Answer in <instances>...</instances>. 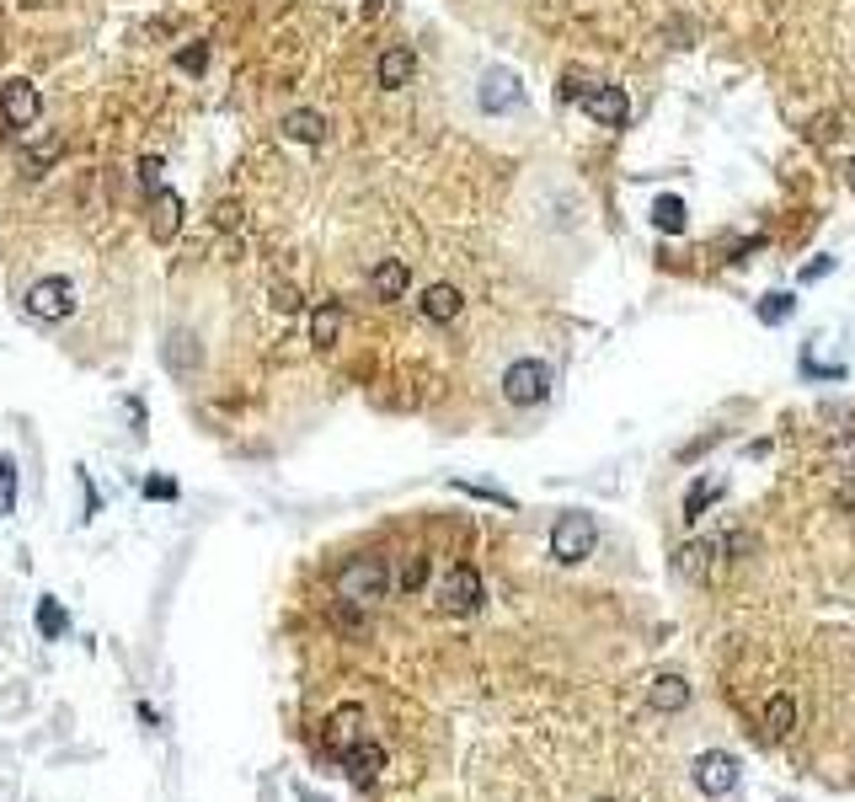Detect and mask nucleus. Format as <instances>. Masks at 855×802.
<instances>
[{
    "instance_id": "1",
    "label": "nucleus",
    "mask_w": 855,
    "mask_h": 802,
    "mask_svg": "<svg viewBox=\"0 0 855 802\" xmlns=\"http://www.w3.org/2000/svg\"><path fill=\"white\" fill-rule=\"evenodd\" d=\"M391 594V567L380 557H353L337 567V599L342 605H380Z\"/></svg>"
},
{
    "instance_id": "2",
    "label": "nucleus",
    "mask_w": 855,
    "mask_h": 802,
    "mask_svg": "<svg viewBox=\"0 0 855 802\" xmlns=\"http://www.w3.org/2000/svg\"><path fill=\"white\" fill-rule=\"evenodd\" d=\"M594 546H599V524H594V514H583V508H567V514L551 524V557L556 562H583V557H594Z\"/></svg>"
},
{
    "instance_id": "3",
    "label": "nucleus",
    "mask_w": 855,
    "mask_h": 802,
    "mask_svg": "<svg viewBox=\"0 0 855 802\" xmlns=\"http://www.w3.org/2000/svg\"><path fill=\"white\" fill-rule=\"evenodd\" d=\"M481 605H487V583H481V573L471 562H455L439 578V610L444 615H481Z\"/></svg>"
},
{
    "instance_id": "4",
    "label": "nucleus",
    "mask_w": 855,
    "mask_h": 802,
    "mask_svg": "<svg viewBox=\"0 0 855 802\" xmlns=\"http://www.w3.org/2000/svg\"><path fill=\"white\" fill-rule=\"evenodd\" d=\"M22 311L33 316V321H65V316H75V284L59 279V273H49V279H38V284H27Z\"/></svg>"
},
{
    "instance_id": "5",
    "label": "nucleus",
    "mask_w": 855,
    "mask_h": 802,
    "mask_svg": "<svg viewBox=\"0 0 855 802\" xmlns=\"http://www.w3.org/2000/svg\"><path fill=\"white\" fill-rule=\"evenodd\" d=\"M503 396L513 407H540V401L551 396V369L540 359H513L503 369Z\"/></svg>"
},
{
    "instance_id": "6",
    "label": "nucleus",
    "mask_w": 855,
    "mask_h": 802,
    "mask_svg": "<svg viewBox=\"0 0 855 802\" xmlns=\"http://www.w3.org/2000/svg\"><path fill=\"white\" fill-rule=\"evenodd\" d=\"M481 113H513V107H524V81L513 70H503V65H492V70H481Z\"/></svg>"
},
{
    "instance_id": "7",
    "label": "nucleus",
    "mask_w": 855,
    "mask_h": 802,
    "mask_svg": "<svg viewBox=\"0 0 855 802\" xmlns=\"http://www.w3.org/2000/svg\"><path fill=\"white\" fill-rule=\"evenodd\" d=\"M38 113H43V97H38L33 81H6L0 86V123H6V129H33Z\"/></svg>"
},
{
    "instance_id": "8",
    "label": "nucleus",
    "mask_w": 855,
    "mask_h": 802,
    "mask_svg": "<svg viewBox=\"0 0 855 802\" xmlns=\"http://www.w3.org/2000/svg\"><path fill=\"white\" fill-rule=\"evenodd\" d=\"M695 786H701L706 797H727L738 786V760L727 749H706L695 754Z\"/></svg>"
},
{
    "instance_id": "9",
    "label": "nucleus",
    "mask_w": 855,
    "mask_h": 802,
    "mask_svg": "<svg viewBox=\"0 0 855 802\" xmlns=\"http://www.w3.org/2000/svg\"><path fill=\"white\" fill-rule=\"evenodd\" d=\"M583 113L594 118L599 129H626V123H631V97L620 86H588Z\"/></svg>"
},
{
    "instance_id": "10",
    "label": "nucleus",
    "mask_w": 855,
    "mask_h": 802,
    "mask_svg": "<svg viewBox=\"0 0 855 802\" xmlns=\"http://www.w3.org/2000/svg\"><path fill=\"white\" fill-rule=\"evenodd\" d=\"M342 770H348L353 786H375L380 770H385V744H375V738L348 744V749H342Z\"/></svg>"
},
{
    "instance_id": "11",
    "label": "nucleus",
    "mask_w": 855,
    "mask_h": 802,
    "mask_svg": "<svg viewBox=\"0 0 855 802\" xmlns=\"http://www.w3.org/2000/svg\"><path fill=\"white\" fill-rule=\"evenodd\" d=\"M412 75H417V54L407 49V43H391V49L375 59V86H385V91L412 86Z\"/></svg>"
},
{
    "instance_id": "12",
    "label": "nucleus",
    "mask_w": 855,
    "mask_h": 802,
    "mask_svg": "<svg viewBox=\"0 0 855 802\" xmlns=\"http://www.w3.org/2000/svg\"><path fill=\"white\" fill-rule=\"evenodd\" d=\"M407 284H412V273L401 257H385V262H375V273H369V289H375V300H385V305L407 295Z\"/></svg>"
},
{
    "instance_id": "13",
    "label": "nucleus",
    "mask_w": 855,
    "mask_h": 802,
    "mask_svg": "<svg viewBox=\"0 0 855 802\" xmlns=\"http://www.w3.org/2000/svg\"><path fill=\"white\" fill-rule=\"evenodd\" d=\"M177 225H182V198L177 193H155L150 198V236L171 241V236H177Z\"/></svg>"
},
{
    "instance_id": "14",
    "label": "nucleus",
    "mask_w": 855,
    "mask_h": 802,
    "mask_svg": "<svg viewBox=\"0 0 855 802\" xmlns=\"http://www.w3.org/2000/svg\"><path fill=\"white\" fill-rule=\"evenodd\" d=\"M417 305H423V316H428V321H455V316H460V305H465V295H460L455 284H428Z\"/></svg>"
},
{
    "instance_id": "15",
    "label": "nucleus",
    "mask_w": 855,
    "mask_h": 802,
    "mask_svg": "<svg viewBox=\"0 0 855 802\" xmlns=\"http://www.w3.org/2000/svg\"><path fill=\"white\" fill-rule=\"evenodd\" d=\"M284 134L294 145H321L326 140V118L316 113V107H294V113H284Z\"/></svg>"
},
{
    "instance_id": "16",
    "label": "nucleus",
    "mask_w": 855,
    "mask_h": 802,
    "mask_svg": "<svg viewBox=\"0 0 855 802\" xmlns=\"http://www.w3.org/2000/svg\"><path fill=\"white\" fill-rule=\"evenodd\" d=\"M342 332V300H321L316 311H310V343L316 348H332Z\"/></svg>"
},
{
    "instance_id": "17",
    "label": "nucleus",
    "mask_w": 855,
    "mask_h": 802,
    "mask_svg": "<svg viewBox=\"0 0 855 802\" xmlns=\"http://www.w3.org/2000/svg\"><path fill=\"white\" fill-rule=\"evenodd\" d=\"M647 701H652V712H684V706H690V685H684L679 674H663V680H652Z\"/></svg>"
},
{
    "instance_id": "18",
    "label": "nucleus",
    "mask_w": 855,
    "mask_h": 802,
    "mask_svg": "<svg viewBox=\"0 0 855 802\" xmlns=\"http://www.w3.org/2000/svg\"><path fill=\"white\" fill-rule=\"evenodd\" d=\"M652 230H663V236H684V198L679 193H658V198H652Z\"/></svg>"
},
{
    "instance_id": "19",
    "label": "nucleus",
    "mask_w": 855,
    "mask_h": 802,
    "mask_svg": "<svg viewBox=\"0 0 855 802\" xmlns=\"http://www.w3.org/2000/svg\"><path fill=\"white\" fill-rule=\"evenodd\" d=\"M791 728H797V701L781 690V696H770V706H765V733L770 738H786Z\"/></svg>"
},
{
    "instance_id": "20",
    "label": "nucleus",
    "mask_w": 855,
    "mask_h": 802,
    "mask_svg": "<svg viewBox=\"0 0 855 802\" xmlns=\"http://www.w3.org/2000/svg\"><path fill=\"white\" fill-rule=\"evenodd\" d=\"M359 722H364V712H359V706H342V712L332 717V728H326V744H332V749L359 744V738H353V728H359Z\"/></svg>"
},
{
    "instance_id": "21",
    "label": "nucleus",
    "mask_w": 855,
    "mask_h": 802,
    "mask_svg": "<svg viewBox=\"0 0 855 802\" xmlns=\"http://www.w3.org/2000/svg\"><path fill=\"white\" fill-rule=\"evenodd\" d=\"M717 498H722V482H717V476H711V482H701V487H690V492H684V519L695 524Z\"/></svg>"
},
{
    "instance_id": "22",
    "label": "nucleus",
    "mask_w": 855,
    "mask_h": 802,
    "mask_svg": "<svg viewBox=\"0 0 855 802\" xmlns=\"http://www.w3.org/2000/svg\"><path fill=\"white\" fill-rule=\"evenodd\" d=\"M59 150H65V140H59V134H54L49 145H33V150L22 156V172H27V177H43V172H49V166L59 161Z\"/></svg>"
},
{
    "instance_id": "23",
    "label": "nucleus",
    "mask_w": 855,
    "mask_h": 802,
    "mask_svg": "<svg viewBox=\"0 0 855 802\" xmlns=\"http://www.w3.org/2000/svg\"><path fill=\"white\" fill-rule=\"evenodd\" d=\"M428 573H433V567H428V557H407V562H401L396 589H401V594H423V589H428Z\"/></svg>"
},
{
    "instance_id": "24",
    "label": "nucleus",
    "mask_w": 855,
    "mask_h": 802,
    "mask_svg": "<svg viewBox=\"0 0 855 802\" xmlns=\"http://www.w3.org/2000/svg\"><path fill=\"white\" fill-rule=\"evenodd\" d=\"M674 557H679V573L684 578H701L706 573V557H711V541H690V546H679Z\"/></svg>"
},
{
    "instance_id": "25",
    "label": "nucleus",
    "mask_w": 855,
    "mask_h": 802,
    "mask_svg": "<svg viewBox=\"0 0 855 802\" xmlns=\"http://www.w3.org/2000/svg\"><path fill=\"white\" fill-rule=\"evenodd\" d=\"M791 311H797V300H791V295H765V300H759V321H765V327H781Z\"/></svg>"
},
{
    "instance_id": "26",
    "label": "nucleus",
    "mask_w": 855,
    "mask_h": 802,
    "mask_svg": "<svg viewBox=\"0 0 855 802\" xmlns=\"http://www.w3.org/2000/svg\"><path fill=\"white\" fill-rule=\"evenodd\" d=\"M65 626H70V615L59 610L54 599H43V605H38V631H43V637H65Z\"/></svg>"
},
{
    "instance_id": "27",
    "label": "nucleus",
    "mask_w": 855,
    "mask_h": 802,
    "mask_svg": "<svg viewBox=\"0 0 855 802\" xmlns=\"http://www.w3.org/2000/svg\"><path fill=\"white\" fill-rule=\"evenodd\" d=\"M139 188H145V198L166 193V182H161V156H145V161H139Z\"/></svg>"
},
{
    "instance_id": "28",
    "label": "nucleus",
    "mask_w": 855,
    "mask_h": 802,
    "mask_svg": "<svg viewBox=\"0 0 855 802\" xmlns=\"http://www.w3.org/2000/svg\"><path fill=\"white\" fill-rule=\"evenodd\" d=\"M204 65H209V43H188L177 54V70H188V75H204Z\"/></svg>"
},
{
    "instance_id": "29",
    "label": "nucleus",
    "mask_w": 855,
    "mask_h": 802,
    "mask_svg": "<svg viewBox=\"0 0 855 802\" xmlns=\"http://www.w3.org/2000/svg\"><path fill=\"white\" fill-rule=\"evenodd\" d=\"M17 503V476H11V460H0V514H11Z\"/></svg>"
},
{
    "instance_id": "30",
    "label": "nucleus",
    "mask_w": 855,
    "mask_h": 802,
    "mask_svg": "<svg viewBox=\"0 0 855 802\" xmlns=\"http://www.w3.org/2000/svg\"><path fill=\"white\" fill-rule=\"evenodd\" d=\"M460 492H471V498H481V503H497V508H513V498L508 492H497V487H476V482H455Z\"/></svg>"
},
{
    "instance_id": "31",
    "label": "nucleus",
    "mask_w": 855,
    "mask_h": 802,
    "mask_svg": "<svg viewBox=\"0 0 855 802\" xmlns=\"http://www.w3.org/2000/svg\"><path fill=\"white\" fill-rule=\"evenodd\" d=\"M583 97H588V86L578 81V75H562V86H556V102L572 107V102H583Z\"/></svg>"
},
{
    "instance_id": "32",
    "label": "nucleus",
    "mask_w": 855,
    "mask_h": 802,
    "mask_svg": "<svg viewBox=\"0 0 855 802\" xmlns=\"http://www.w3.org/2000/svg\"><path fill=\"white\" fill-rule=\"evenodd\" d=\"M145 498H150V503H166V498H177V482H166V476H150V482H145Z\"/></svg>"
},
{
    "instance_id": "33",
    "label": "nucleus",
    "mask_w": 855,
    "mask_h": 802,
    "mask_svg": "<svg viewBox=\"0 0 855 802\" xmlns=\"http://www.w3.org/2000/svg\"><path fill=\"white\" fill-rule=\"evenodd\" d=\"M829 273H834V257H818L802 268V284H818V279H829Z\"/></svg>"
},
{
    "instance_id": "34",
    "label": "nucleus",
    "mask_w": 855,
    "mask_h": 802,
    "mask_svg": "<svg viewBox=\"0 0 855 802\" xmlns=\"http://www.w3.org/2000/svg\"><path fill=\"white\" fill-rule=\"evenodd\" d=\"M850 182H855V161H850Z\"/></svg>"
},
{
    "instance_id": "35",
    "label": "nucleus",
    "mask_w": 855,
    "mask_h": 802,
    "mask_svg": "<svg viewBox=\"0 0 855 802\" xmlns=\"http://www.w3.org/2000/svg\"><path fill=\"white\" fill-rule=\"evenodd\" d=\"M599 802H615V797H599Z\"/></svg>"
}]
</instances>
